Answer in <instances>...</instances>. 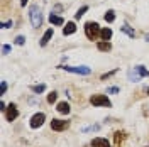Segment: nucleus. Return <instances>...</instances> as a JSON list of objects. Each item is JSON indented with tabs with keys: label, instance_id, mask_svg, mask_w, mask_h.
Returning <instances> with one entry per match:
<instances>
[{
	"label": "nucleus",
	"instance_id": "nucleus-1",
	"mask_svg": "<svg viewBox=\"0 0 149 147\" xmlns=\"http://www.w3.org/2000/svg\"><path fill=\"white\" fill-rule=\"evenodd\" d=\"M29 19H31L32 27L39 29L42 26V14H41L39 5H31V7H29Z\"/></svg>",
	"mask_w": 149,
	"mask_h": 147
},
{
	"label": "nucleus",
	"instance_id": "nucleus-2",
	"mask_svg": "<svg viewBox=\"0 0 149 147\" xmlns=\"http://www.w3.org/2000/svg\"><path fill=\"white\" fill-rule=\"evenodd\" d=\"M100 32H102V29H100V26L97 22H86L85 24V36H86V39L97 41L100 37Z\"/></svg>",
	"mask_w": 149,
	"mask_h": 147
},
{
	"label": "nucleus",
	"instance_id": "nucleus-3",
	"mask_svg": "<svg viewBox=\"0 0 149 147\" xmlns=\"http://www.w3.org/2000/svg\"><path fill=\"white\" fill-rule=\"evenodd\" d=\"M148 73H149V71L144 68V66H136V68H130V69H129L127 76H129V81L137 83L142 76H148Z\"/></svg>",
	"mask_w": 149,
	"mask_h": 147
},
{
	"label": "nucleus",
	"instance_id": "nucleus-4",
	"mask_svg": "<svg viewBox=\"0 0 149 147\" xmlns=\"http://www.w3.org/2000/svg\"><path fill=\"white\" fill-rule=\"evenodd\" d=\"M90 103H92L93 107H107V108L112 107V101L109 100V96L107 95H100V93L92 95L90 96Z\"/></svg>",
	"mask_w": 149,
	"mask_h": 147
},
{
	"label": "nucleus",
	"instance_id": "nucleus-5",
	"mask_svg": "<svg viewBox=\"0 0 149 147\" xmlns=\"http://www.w3.org/2000/svg\"><path fill=\"white\" fill-rule=\"evenodd\" d=\"M59 69H65L68 73H74V74H90L92 68L88 66H58Z\"/></svg>",
	"mask_w": 149,
	"mask_h": 147
},
{
	"label": "nucleus",
	"instance_id": "nucleus-6",
	"mask_svg": "<svg viewBox=\"0 0 149 147\" xmlns=\"http://www.w3.org/2000/svg\"><path fill=\"white\" fill-rule=\"evenodd\" d=\"M44 122H46V115H44L42 112H37V113L32 115V119H31V122H29V125H31V129H39Z\"/></svg>",
	"mask_w": 149,
	"mask_h": 147
},
{
	"label": "nucleus",
	"instance_id": "nucleus-7",
	"mask_svg": "<svg viewBox=\"0 0 149 147\" xmlns=\"http://www.w3.org/2000/svg\"><path fill=\"white\" fill-rule=\"evenodd\" d=\"M70 127V122L68 120H61V119H53L51 120V129L56 132H63Z\"/></svg>",
	"mask_w": 149,
	"mask_h": 147
},
{
	"label": "nucleus",
	"instance_id": "nucleus-8",
	"mask_svg": "<svg viewBox=\"0 0 149 147\" xmlns=\"http://www.w3.org/2000/svg\"><path fill=\"white\" fill-rule=\"evenodd\" d=\"M19 117V110L17 107L14 105V103H10V105H7V110H5V119L9 120V122H14V120Z\"/></svg>",
	"mask_w": 149,
	"mask_h": 147
},
{
	"label": "nucleus",
	"instance_id": "nucleus-9",
	"mask_svg": "<svg viewBox=\"0 0 149 147\" xmlns=\"http://www.w3.org/2000/svg\"><path fill=\"white\" fill-rule=\"evenodd\" d=\"M92 147H110V142L107 139H102V137H95L92 140Z\"/></svg>",
	"mask_w": 149,
	"mask_h": 147
},
{
	"label": "nucleus",
	"instance_id": "nucleus-10",
	"mask_svg": "<svg viewBox=\"0 0 149 147\" xmlns=\"http://www.w3.org/2000/svg\"><path fill=\"white\" fill-rule=\"evenodd\" d=\"M74 32H76V24H74L73 20H71V22H66V26L63 27V34H65V36H71Z\"/></svg>",
	"mask_w": 149,
	"mask_h": 147
},
{
	"label": "nucleus",
	"instance_id": "nucleus-11",
	"mask_svg": "<svg viewBox=\"0 0 149 147\" xmlns=\"http://www.w3.org/2000/svg\"><path fill=\"white\" fill-rule=\"evenodd\" d=\"M56 110L59 112L61 115H68V113L71 112V108H70V103H66V101H59L58 107H56Z\"/></svg>",
	"mask_w": 149,
	"mask_h": 147
},
{
	"label": "nucleus",
	"instance_id": "nucleus-12",
	"mask_svg": "<svg viewBox=\"0 0 149 147\" xmlns=\"http://www.w3.org/2000/svg\"><path fill=\"white\" fill-rule=\"evenodd\" d=\"M49 22H51V24H54V26H65V19L59 17V15H56L54 12H53V14H49Z\"/></svg>",
	"mask_w": 149,
	"mask_h": 147
},
{
	"label": "nucleus",
	"instance_id": "nucleus-13",
	"mask_svg": "<svg viewBox=\"0 0 149 147\" xmlns=\"http://www.w3.org/2000/svg\"><path fill=\"white\" fill-rule=\"evenodd\" d=\"M53 34H54V31H53V29H47L46 32H44V36L41 37V42H39V44H41V46L44 47V46L47 44V42L51 41V37H53Z\"/></svg>",
	"mask_w": 149,
	"mask_h": 147
},
{
	"label": "nucleus",
	"instance_id": "nucleus-14",
	"mask_svg": "<svg viewBox=\"0 0 149 147\" xmlns=\"http://www.w3.org/2000/svg\"><path fill=\"white\" fill-rule=\"evenodd\" d=\"M97 49L102 51V53H107V51L112 49V44L109 42V41H98V42H97Z\"/></svg>",
	"mask_w": 149,
	"mask_h": 147
},
{
	"label": "nucleus",
	"instance_id": "nucleus-15",
	"mask_svg": "<svg viewBox=\"0 0 149 147\" xmlns=\"http://www.w3.org/2000/svg\"><path fill=\"white\" fill-rule=\"evenodd\" d=\"M125 135H127V134H125L124 130H117V132L113 134V140H115V146H117V147L120 146V144H122V140L125 139Z\"/></svg>",
	"mask_w": 149,
	"mask_h": 147
},
{
	"label": "nucleus",
	"instance_id": "nucleus-16",
	"mask_svg": "<svg viewBox=\"0 0 149 147\" xmlns=\"http://www.w3.org/2000/svg\"><path fill=\"white\" fill-rule=\"evenodd\" d=\"M100 37H102V41H110L112 39V29L110 27H103L102 32H100Z\"/></svg>",
	"mask_w": 149,
	"mask_h": 147
},
{
	"label": "nucleus",
	"instance_id": "nucleus-17",
	"mask_svg": "<svg viewBox=\"0 0 149 147\" xmlns=\"http://www.w3.org/2000/svg\"><path fill=\"white\" fill-rule=\"evenodd\" d=\"M103 19H105V22L112 24V22L115 20V12H113V10H107V12H105V15H103Z\"/></svg>",
	"mask_w": 149,
	"mask_h": 147
},
{
	"label": "nucleus",
	"instance_id": "nucleus-18",
	"mask_svg": "<svg viewBox=\"0 0 149 147\" xmlns=\"http://www.w3.org/2000/svg\"><path fill=\"white\" fill-rule=\"evenodd\" d=\"M120 31H122V32H125V34H127L129 37H132V39L136 37V32H134V29H130L129 26H127V24H125V26H122Z\"/></svg>",
	"mask_w": 149,
	"mask_h": 147
},
{
	"label": "nucleus",
	"instance_id": "nucleus-19",
	"mask_svg": "<svg viewBox=\"0 0 149 147\" xmlns=\"http://www.w3.org/2000/svg\"><path fill=\"white\" fill-rule=\"evenodd\" d=\"M85 12H88V5H83L81 9L76 10V14H74V19H76V20H78V19H81V17L85 15Z\"/></svg>",
	"mask_w": 149,
	"mask_h": 147
},
{
	"label": "nucleus",
	"instance_id": "nucleus-20",
	"mask_svg": "<svg viewBox=\"0 0 149 147\" xmlns=\"http://www.w3.org/2000/svg\"><path fill=\"white\" fill-rule=\"evenodd\" d=\"M31 90L36 93V95H39V93H42L46 90V85H34V86H31Z\"/></svg>",
	"mask_w": 149,
	"mask_h": 147
},
{
	"label": "nucleus",
	"instance_id": "nucleus-21",
	"mask_svg": "<svg viewBox=\"0 0 149 147\" xmlns=\"http://www.w3.org/2000/svg\"><path fill=\"white\" fill-rule=\"evenodd\" d=\"M56 100H58V93L56 92H51L47 95V103H54Z\"/></svg>",
	"mask_w": 149,
	"mask_h": 147
},
{
	"label": "nucleus",
	"instance_id": "nucleus-22",
	"mask_svg": "<svg viewBox=\"0 0 149 147\" xmlns=\"http://www.w3.org/2000/svg\"><path fill=\"white\" fill-rule=\"evenodd\" d=\"M14 42H15L17 46H24V44H26V37H24V36H17Z\"/></svg>",
	"mask_w": 149,
	"mask_h": 147
},
{
	"label": "nucleus",
	"instance_id": "nucleus-23",
	"mask_svg": "<svg viewBox=\"0 0 149 147\" xmlns=\"http://www.w3.org/2000/svg\"><path fill=\"white\" fill-rule=\"evenodd\" d=\"M5 92H7V83L2 81V83H0V95L3 96V95H5Z\"/></svg>",
	"mask_w": 149,
	"mask_h": 147
},
{
	"label": "nucleus",
	"instance_id": "nucleus-24",
	"mask_svg": "<svg viewBox=\"0 0 149 147\" xmlns=\"http://www.w3.org/2000/svg\"><path fill=\"white\" fill-rule=\"evenodd\" d=\"M10 49H12V46H9V44H3V46H2V54H9Z\"/></svg>",
	"mask_w": 149,
	"mask_h": 147
},
{
	"label": "nucleus",
	"instance_id": "nucleus-25",
	"mask_svg": "<svg viewBox=\"0 0 149 147\" xmlns=\"http://www.w3.org/2000/svg\"><path fill=\"white\" fill-rule=\"evenodd\" d=\"M120 92V88H117V86H112V88H107V95H110V93H119Z\"/></svg>",
	"mask_w": 149,
	"mask_h": 147
},
{
	"label": "nucleus",
	"instance_id": "nucleus-26",
	"mask_svg": "<svg viewBox=\"0 0 149 147\" xmlns=\"http://www.w3.org/2000/svg\"><path fill=\"white\" fill-rule=\"evenodd\" d=\"M0 26H2V29H9V27H12V20H7V22H2Z\"/></svg>",
	"mask_w": 149,
	"mask_h": 147
},
{
	"label": "nucleus",
	"instance_id": "nucleus-27",
	"mask_svg": "<svg viewBox=\"0 0 149 147\" xmlns=\"http://www.w3.org/2000/svg\"><path fill=\"white\" fill-rule=\"evenodd\" d=\"M117 73V69H113V71H110V73H105V74H102V80H107V78H110L112 74H115Z\"/></svg>",
	"mask_w": 149,
	"mask_h": 147
},
{
	"label": "nucleus",
	"instance_id": "nucleus-28",
	"mask_svg": "<svg viewBox=\"0 0 149 147\" xmlns=\"http://www.w3.org/2000/svg\"><path fill=\"white\" fill-rule=\"evenodd\" d=\"M29 0H20V5H22V7H26V3H27Z\"/></svg>",
	"mask_w": 149,
	"mask_h": 147
},
{
	"label": "nucleus",
	"instance_id": "nucleus-29",
	"mask_svg": "<svg viewBox=\"0 0 149 147\" xmlns=\"http://www.w3.org/2000/svg\"><path fill=\"white\" fill-rule=\"evenodd\" d=\"M85 147H90V146H85Z\"/></svg>",
	"mask_w": 149,
	"mask_h": 147
},
{
	"label": "nucleus",
	"instance_id": "nucleus-30",
	"mask_svg": "<svg viewBox=\"0 0 149 147\" xmlns=\"http://www.w3.org/2000/svg\"><path fill=\"white\" fill-rule=\"evenodd\" d=\"M144 147H149V146H144Z\"/></svg>",
	"mask_w": 149,
	"mask_h": 147
},
{
	"label": "nucleus",
	"instance_id": "nucleus-31",
	"mask_svg": "<svg viewBox=\"0 0 149 147\" xmlns=\"http://www.w3.org/2000/svg\"><path fill=\"white\" fill-rule=\"evenodd\" d=\"M148 76H149V73H148Z\"/></svg>",
	"mask_w": 149,
	"mask_h": 147
}]
</instances>
